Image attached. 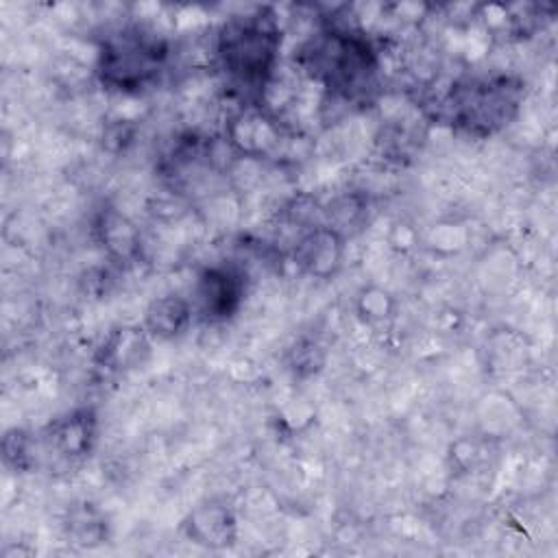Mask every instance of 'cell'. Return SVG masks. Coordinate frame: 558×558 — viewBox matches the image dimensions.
<instances>
[{
	"label": "cell",
	"mask_w": 558,
	"mask_h": 558,
	"mask_svg": "<svg viewBox=\"0 0 558 558\" xmlns=\"http://www.w3.org/2000/svg\"><path fill=\"white\" fill-rule=\"evenodd\" d=\"M281 28L270 7L229 17L216 33L214 59L227 89L242 105H262L275 78Z\"/></svg>",
	"instance_id": "obj_1"
},
{
	"label": "cell",
	"mask_w": 558,
	"mask_h": 558,
	"mask_svg": "<svg viewBox=\"0 0 558 558\" xmlns=\"http://www.w3.org/2000/svg\"><path fill=\"white\" fill-rule=\"evenodd\" d=\"M296 65L342 102H371L379 87V54L364 31L327 24L296 52Z\"/></svg>",
	"instance_id": "obj_2"
},
{
	"label": "cell",
	"mask_w": 558,
	"mask_h": 558,
	"mask_svg": "<svg viewBox=\"0 0 558 558\" xmlns=\"http://www.w3.org/2000/svg\"><path fill=\"white\" fill-rule=\"evenodd\" d=\"M525 98V81L512 74H482L453 81L432 105V118L471 137H490L506 129Z\"/></svg>",
	"instance_id": "obj_3"
},
{
	"label": "cell",
	"mask_w": 558,
	"mask_h": 558,
	"mask_svg": "<svg viewBox=\"0 0 558 558\" xmlns=\"http://www.w3.org/2000/svg\"><path fill=\"white\" fill-rule=\"evenodd\" d=\"M168 57L170 46L161 35L140 24H126L100 41L96 74L109 92L142 94L159 81Z\"/></svg>",
	"instance_id": "obj_4"
},
{
	"label": "cell",
	"mask_w": 558,
	"mask_h": 558,
	"mask_svg": "<svg viewBox=\"0 0 558 558\" xmlns=\"http://www.w3.org/2000/svg\"><path fill=\"white\" fill-rule=\"evenodd\" d=\"M244 301V275L233 264L207 266L194 286L192 310L205 323H225Z\"/></svg>",
	"instance_id": "obj_5"
},
{
	"label": "cell",
	"mask_w": 558,
	"mask_h": 558,
	"mask_svg": "<svg viewBox=\"0 0 558 558\" xmlns=\"http://www.w3.org/2000/svg\"><path fill=\"white\" fill-rule=\"evenodd\" d=\"M283 137L279 120L262 105H244V109L229 120L227 140L233 150L244 157H266L279 148Z\"/></svg>",
	"instance_id": "obj_6"
},
{
	"label": "cell",
	"mask_w": 558,
	"mask_h": 558,
	"mask_svg": "<svg viewBox=\"0 0 558 558\" xmlns=\"http://www.w3.org/2000/svg\"><path fill=\"white\" fill-rule=\"evenodd\" d=\"M183 534L201 547L227 549L238 538V519L231 506L218 499L198 504L181 521Z\"/></svg>",
	"instance_id": "obj_7"
},
{
	"label": "cell",
	"mask_w": 558,
	"mask_h": 558,
	"mask_svg": "<svg viewBox=\"0 0 558 558\" xmlns=\"http://www.w3.org/2000/svg\"><path fill=\"white\" fill-rule=\"evenodd\" d=\"M344 257V238L327 225L310 227L292 251L294 264L314 279H329L338 272Z\"/></svg>",
	"instance_id": "obj_8"
},
{
	"label": "cell",
	"mask_w": 558,
	"mask_h": 558,
	"mask_svg": "<svg viewBox=\"0 0 558 558\" xmlns=\"http://www.w3.org/2000/svg\"><path fill=\"white\" fill-rule=\"evenodd\" d=\"M98 418L92 408L72 410L44 429V442L50 453L63 460H81L89 456L96 442Z\"/></svg>",
	"instance_id": "obj_9"
},
{
	"label": "cell",
	"mask_w": 558,
	"mask_h": 558,
	"mask_svg": "<svg viewBox=\"0 0 558 558\" xmlns=\"http://www.w3.org/2000/svg\"><path fill=\"white\" fill-rule=\"evenodd\" d=\"M150 336L144 327H120L109 333L105 344L96 355V364L105 371L120 373L133 366H140L148 355Z\"/></svg>",
	"instance_id": "obj_10"
},
{
	"label": "cell",
	"mask_w": 558,
	"mask_h": 558,
	"mask_svg": "<svg viewBox=\"0 0 558 558\" xmlns=\"http://www.w3.org/2000/svg\"><path fill=\"white\" fill-rule=\"evenodd\" d=\"M192 318V301L181 294H163L148 303L142 327L153 340H172L187 331Z\"/></svg>",
	"instance_id": "obj_11"
},
{
	"label": "cell",
	"mask_w": 558,
	"mask_h": 558,
	"mask_svg": "<svg viewBox=\"0 0 558 558\" xmlns=\"http://www.w3.org/2000/svg\"><path fill=\"white\" fill-rule=\"evenodd\" d=\"M98 233L102 246L116 259H133L140 253V231L137 227L116 209H109L98 220Z\"/></svg>",
	"instance_id": "obj_12"
},
{
	"label": "cell",
	"mask_w": 558,
	"mask_h": 558,
	"mask_svg": "<svg viewBox=\"0 0 558 558\" xmlns=\"http://www.w3.org/2000/svg\"><path fill=\"white\" fill-rule=\"evenodd\" d=\"M65 527H68V536L72 538V543H78L83 547H94V545L102 543V538L107 534L105 519L94 510L92 504L72 508L70 517L65 521Z\"/></svg>",
	"instance_id": "obj_13"
},
{
	"label": "cell",
	"mask_w": 558,
	"mask_h": 558,
	"mask_svg": "<svg viewBox=\"0 0 558 558\" xmlns=\"http://www.w3.org/2000/svg\"><path fill=\"white\" fill-rule=\"evenodd\" d=\"M327 220L323 225L331 227L333 231H338L342 238L360 231L364 218H366V203L357 196H347V198H338L336 203L329 205V209H325Z\"/></svg>",
	"instance_id": "obj_14"
},
{
	"label": "cell",
	"mask_w": 558,
	"mask_h": 558,
	"mask_svg": "<svg viewBox=\"0 0 558 558\" xmlns=\"http://www.w3.org/2000/svg\"><path fill=\"white\" fill-rule=\"evenodd\" d=\"M2 453H4V462L17 471H28L31 464L35 462V442L31 438L28 432L24 429H9L4 434L2 440Z\"/></svg>",
	"instance_id": "obj_15"
},
{
	"label": "cell",
	"mask_w": 558,
	"mask_h": 558,
	"mask_svg": "<svg viewBox=\"0 0 558 558\" xmlns=\"http://www.w3.org/2000/svg\"><path fill=\"white\" fill-rule=\"evenodd\" d=\"M294 357H292V366L296 373H301L303 368H307L310 373L320 368L323 364V353L314 342H301L299 347H294Z\"/></svg>",
	"instance_id": "obj_16"
},
{
	"label": "cell",
	"mask_w": 558,
	"mask_h": 558,
	"mask_svg": "<svg viewBox=\"0 0 558 558\" xmlns=\"http://www.w3.org/2000/svg\"><path fill=\"white\" fill-rule=\"evenodd\" d=\"M360 312L371 320V318H386L390 314V299L384 292L366 294L360 299Z\"/></svg>",
	"instance_id": "obj_17"
}]
</instances>
